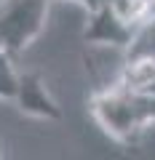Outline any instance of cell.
Wrapping results in <instances>:
<instances>
[{
    "mask_svg": "<svg viewBox=\"0 0 155 160\" xmlns=\"http://www.w3.org/2000/svg\"><path fill=\"white\" fill-rule=\"evenodd\" d=\"M88 112L112 142L137 149L144 131L155 126V96H137L121 86L99 88L88 99Z\"/></svg>",
    "mask_w": 155,
    "mask_h": 160,
    "instance_id": "obj_1",
    "label": "cell"
},
{
    "mask_svg": "<svg viewBox=\"0 0 155 160\" xmlns=\"http://www.w3.org/2000/svg\"><path fill=\"white\" fill-rule=\"evenodd\" d=\"M54 0H0V51L16 59L43 32Z\"/></svg>",
    "mask_w": 155,
    "mask_h": 160,
    "instance_id": "obj_2",
    "label": "cell"
},
{
    "mask_svg": "<svg viewBox=\"0 0 155 160\" xmlns=\"http://www.w3.org/2000/svg\"><path fill=\"white\" fill-rule=\"evenodd\" d=\"M134 38H137V29L126 27L121 19L112 13V8L104 6L102 11L88 13V24L83 29V43H107L115 48H131Z\"/></svg>",
    "mask_w": 155,
    "mask_h": 160,
    "instance_id": "obj_3",
    "label": "cell"
},
{
    "mask_svg": "<svg viewBox=\"0 0 155 160\" xmlns=\"http://www.w3.org/2000/svg\"><path fill=\"white\" fill-rule=\"evenodd\" d=\"M16 107L22 115H29V118H40V120L62 118V109L46 91L40 72H22V91H19Z\"/></svg>",
    "mask_w": 155,
    "mask_h": 160,
    "instance_id": "obj_4",
    "label": "cell"
},
{
    "mask_svg": "<svg viewBox=\"0 0 155 160\" xmlns=\"http://www.w3.org/2000/svg\"><path fill=\"white\" fill-rule=\"evenodd\" d=\"M110 8H112V13L121 19L126 27L139 29L144 22H150V16L155 13V0H112Z\"/></svg>",
    "mask_w": 155,
    "mask_h": 160,
    "instance_id": "obj_5",
    "label": "cell"
},
{
    "mask_svg": "<svg viewBox=\"0 0 155 160\" xmlns=\"http://www.w3.org/2000/svg\"><path fill=\"white\" fill-rule=\"evenodd\" d=\"M19 91H22V72H16V67H13V56L0 51V96L11 99L16 104Z\"/></svg>",
    "mask_w": 155,
    "mask_h": 160,
    "instance_id": "obj_6",
    "label": "cell"
},
{
    "mask_svg": "<svg viewBox=\"0 0 155 160\" xmlns=\"http://www.w3.org/2000/svg\"><path fill=\"white\" fill-rule=\"evenodd\" d=\"M126 56H155V13L150 16V22H144L137 29V38L126 51Z\"/></svg>",
    "mask_w": 155,
    "mask_h": 160,
    "instance_id": "obj_7",
    "label": "cell"
},
{
    "mask_svg": "<svg viewBox=\"0 0 155 160\" xmlns=\"http://www.w3.org/2000/svg\"><path fill=\"white\" fill-rule=\"evenodd\" d=\"M0 155H3V142H0Z\"/></svg>",
    "mask_w": 155,
    "mask_h": 160,
    "instance_id": "obj_8",
    "label": "cell"
}]
</instances>
